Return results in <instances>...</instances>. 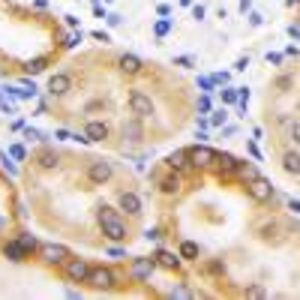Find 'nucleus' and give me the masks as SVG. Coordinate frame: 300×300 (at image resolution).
Masks as SVG:
<instances>
[{
	"mask_svg": "<svg viewBox=\"0 0 300 300\" xmlns=\"http://www.w3.org/2000/svg\"><path fill=\"white\" fill-rule=\"evenodd\" d=\"M96 219H99V228H102V234H105L108 240H123V237H126V225L120 222L117 210H111V207L102 204L99 213H96Z\"/></svg>",
	"mask_w": 300,
	"mask_h": 300,
	"instance_id": "obj_1",
	"label": "nucleus"
},
{
	"mask_svg": "<svg viewBox=\"0 0 300 300\" xmlns=\"http://www.w3.org/2000/svg\"><path fill=\"white\" fill-rule=\"evenodd\" d=\"M129 108H132V114L138 120L153 117V99H150L144 90H132V93H129Z\"/></svg>",
	"mask_w": 300,
	"mask_h": 300,
	"instance_id": "obj_2",
	"label": "nucleus"
},
{
	"mask_svg": "<svg viewBox=\"0 0 300 300\" xmlns=\"http://www.w3.org/2000/svg\"><path fill=\"white\" fill-rule=\"evenodd\" d=\"M39 255H42L45 264H63V261L69 258V249L60 246V243H45V246L39 249Z\"/></svg>",
	"mask_w": 300,
	"mask_h": 300,
	"instance_id": "obj_3",
	"label": "nucleus"
},
{
	"mask_svg": "<svg viewBox=\"0 0 300 300\" xmlns=\"http://www.w3.org/2000/svg\"><path fill=\"white\" fill-rule=\"evenodd\" d=\"M216 150H210V147H204V144H198V147H192L189 150V162L192 165H198V168H207V165H213L216 162Z\"/></svg>",
	"mask_w": 300,
	"mask_h": 300,
	"instance_id": "obj_4",
	"label": "nucleus"
},
{
	"mask_svg": "<svg viewBox=\"0 0 300 300\" xmlns=\"http://www.w3.org/2000/svg\"><path fill=\"white\" fill-rule=\"evenodd\" d=\"M246 192H249L255 201H270L273 198V186H270V180H264V177H252V183L246 186Z\"/></svg>",
	"mask_w": 300,
	"mask_h": 300,
	"instance_id": "obj_5",
	"label": "nucleus"
},
{
	"mask_svg": "<svg viewBox=\"0 0 300 300\" xmlns=\"http://www.w3.org/2000/svg\"><path fill=\"white\" fill-rule=\"evenodd\" d=\"M111 174H114V168H111V162H105V159H96V162H90V168H87L90 183H105V180H111Z\"/></svg>",
	"mask_w": 300,
	"mask_h": 300,
	"instance_id": "obj_6",
	"label": "nucleus"
},
{
	"mask_svg": "<svg viewBox=\"0 0 300 300\" xmlns=\"http://www.w3.org/2000/svg\"><path fill=\"white\" fill-rule=\"evenodd\" d=\"M87 282H90L93 288H102V291H108V288H114V273H111V270H105V267H96V270H90Z\"/></svg>",
	"mask_w": 300,
	"mask_h": 300,
	"instance_id": "obj_7",
	"label": "nucleus"
},
{
	"mask_svg": "<svg viewBox=\"0 0 300 300\" xmlns=\"http://www.w3.org/2000/svg\"><path fill=\"white\" fill-rule=\"evenodd\" d=\"M66 276L72 282H87V276H90V267L87 261H81V258H72L66 264Z\"/></svg>",
	"mask_w": 300,
	"mask_h": 300,
	"instance_id": "obj_8",
	"label": "nucleus"
},
{
	"mask_svg": "<svg viewBox=\"0 0 300 300\" xmlns=\"http://www.w3.org/2000/svg\"><path fill=\"white\" fill-rule=\"evenodd\" d=\"M48 90H51L54 96H66L69 90H72V78H69V75H63V72L51 75V78H48Z\"/></svg>",
	"mask_w": 300,
	"mask_h": 300,
	"instance_id": "obj_9",
	"label": "nucleus"
},
{
	"mask_svg": "<svg viewBox=\"0 0 300 300\" xmlns=\"http://www.w3.org/2000/svg\"><path fill=\"white\" fill-rule=\"evenodd\" d=\"M84 135H87L90 141H105V138H108V126H105L102 120H90V123L84 126Z\"/></svg>",
	"mask_w": 300,
	"mask_h": 300,
	"instance_id": "obj_10",
	"label": "nucleus"
},
{
	"mask_svg": "<svg viewBox=\"0 0 300 300\" xmlns=\"http://www.w3.org/2000/svg\"><path fill=\"white\" fill-rule=\"evenodd\" d=\"M120 207L129 213V216H138L141 213V198L135 192H120Z\"/></svg>",
	"mask_w": 300,
	"mask_h": 300,
	"instance_id": "obj_11",
	"label": "nucleus"
},
{
	"mask_svg": "<svg viewBox=\"0 0 300 300\" xmlns=\"http://www.w3.org/2000/svg\"><path fill=\"white\" fill-rule=\"evenodd\" d=\"M180 186H183V183H180V177H177V174H165V177L159 180V189H162L165 195H177V192H180Z\"/></svg>",
	"mask_w": 300,
	"mask_h": 300,
	"instance_id": "obj_12",
	"label": "nucleus"
},
{
	"mask_svg": "<svg viewBox=\"0 0 300 300\" xmlns=\"http://www.w3.org/2000/svg\"><path fill=\"white\" fill-rule=\"evenodd\" d=\"M117 66H120V72H126V75H135V72H141V60L135 54H123L117 60Z\"/></svg>",
	"mask_w": 300,
	"mask_h": 300,
	"instance_id": "obj_13",
	"label": "nucleus"
},
{
	"mask_svg": "<svg viewBox=\"0 0 300 300\" xmlns=\"http://www.w3.org/2000/svg\"><path fill=\"white\" fill-rule=\"evenodd\" d=\"M150 270H153V258H135L132 261V276H138V279H147Z\"/></svg>",
	"mask_w": 300,
	"mask_h": 300,
	"instance_id": "obj_14",
	"label": "nucleus"
},
{
	"mask_svg": "<svg viewBox=\"0 0 300 300\" xmlns=\"http://www.w3.org/2000/svg\"><path fill=\"white\" fill-rule=\"evenodd\" d=\"M156 261L168 270H174V267H180V255H174V252H168V249H159L156 252Z\"/></svg>",
	"mask_w": 300,
	"mask_h": 300,
	"instance_id": "obj_15",
	"label": "nucleus"
},
{
	"mask_svg": "<svg viewBox=\"0 0 300 300\" xmlns=\"http://www.w3.org/2000/svg\"><path fill=\"white\" fill-rule=\"evenodd\" d=\"M282 168H285L288 174H300V153L288 150V153L282 156Z\"/></svg>",
	"mask_w": 300,
	"mask_h": 300,
	"instance_id": "obj_16",
	"label": "nucleus"
},
{
	"mask_svg": "<svg viewBox=\"0 0 300 300\" xmlns=\"http://www.w3.org/2000/svg\"><path fill=\"white\" fill-rule=\"evenodd\" d=\"M3 252H6L9 261H24V246H21V243H6Z\"/></svg>",
	"mask_w": 300,
	"mask_h": 300,
	"instance_id": "obj_17",
	"label": "nucleus"
},
{
	"mask_svg": "<svg viewBox=\"0 0 300 300\" xmlns=\"http://www.w3.org/2000/svg\"><path fill=\"white\" fill-rule=\"evenodd\" d=\"M180 258H183V261H195V258H198V246H195L192 240H183V243H180Z\"/></svg>",
	"mask_w": 300,
	"mask_h": 300,
	"instance_id": "obj_18",
	"label": "nucleus"
},
{
	"mask_svg": "<svg viewBox=\"0 0 300 300\" xmlns=\"http://www.w3.org/2000/svg\"><path fill=\"white\" fill-rule=\"evenodd\" d=\"M186 159H189V153H186V150H174V153L168 156V165H171V168H177V171H180V168L186 165Z\"/></svg>",
	"mask_w": 300,
	"mask_h": 300,
	"instance_id": "obj_19",
	"label": "nucleus"
},
{
	"mask_svg": "<svg viewBox=\"0 0 300 300\" xmlns=\"http://www.w3.org/2000/svg\"><path fill=\"white\" fill-rule=\"evenodd\" d=\"M123 138H129V141H141V123H138V120L126 123V126H123Z\"/></svg>",
	"mask_w": 300,
	"mask_h": 300,
	"instance_id": "obj_20",
	"label": "nucleus"
},
{
	"mask_svg": "<svg viewBox=\"0 0 300 300\" xmlns=\"http://www.w3.org/2000/svg\"><path fill=\"white\" fill-rule=\"evenodd\" d=\"M216 162L222 165V171H237V159H234L231 153H222V156H216Z\"/></svg>",
	"mask_w": 300,
	"mask_h": 300,
	"instance_id": "obj_21",
	"label": "nucleus"
},
{
	"mask_svg": "<svg viewBox=\"0 0 300 300\" xmlns=\"http://www.w3.org/2000/svg\"><path fill=\"white\" fill-rule=\"evenodd\" d=\"M39 165L42 168H57V156H54L51 150H45V153H39Z\"/></svg>",
	"mask_w": 300,
	"mask_h": 300,
	"instance_id": "obj_22",
	"label": "nucleus"
},
{
	"mask_svg": "<svg viewBox=\"0 0 300 300\" xmlns=\"http://www.w3.org/2000/svg\"><path fill=\"white\" fill-rule=\"evenodd\" d=\"M18 243H21L24 249H36V240L30 237V234H21V240H18Z\"/></svg>",
	"mask_w": 300,
	"mask_h": 300,
	"instance_id": "obj_23",
	"label": "nucleus"
},
{
	"mask_svg": "<svg viewBox=\"0 0 300 300\" xmlns=\"http://www.w3.org/2000/svg\"><path fill=\"white\" fill-rule=\"evenodd\" d=\"M246 297H264V288L261 285H252V288H246Z\"/></svg>",
	"mask_w": 300,
	"mask_h": 300,
	"instance_id": "obj_24",
	"label": "nucleus"
},
{
	"mask_svg": "<svg viewBox=\"0 0 300 300\" xmlns=\"http://www.w3.org/2000/svg\"><path fill=\"white\" fill-rule=\"evenodd\" d=\"M27 69H30V72H42V69H45V57H39V60H34V63H27Z\"/></svg>",
	"mask_w": 300,
	"mask_h": 300,
	"instance_id": "obj_25",
	"label": "nucleus"
},
{
	"mask_svg": "<svg viewBox=\"0 0 300 300\" xmlns=\"http://www.w3.org/2000/svg\"><path fill=\"white\" fill-rule=\"evenodd\" d=\"M189 294H192V291H189V288H183V285H180V288H174V291H171V297H189Z\"/></svg>",
	"mask_w": 300,
	"mask_h": 300,
	"instance_id": "obj_26",
	"label": "nucleus"
},
{
	"mask_svg": "<svg viewBox=\"0 0 300 300\" xmlns=\"http://www.w3.org/2000/svg\"><path fill=\"white\" fill-rule=\"evenodd\" d=\"M291 138L300 144V120H294V123H291Z\"/></svg>",
	"mask_w": 300,
	"mask_h": 300,
	"instance_id": "obj_27",
	"label": "nucleus"
},
{
	"mask_svg": "<svg viewBox=\"0 0 300 300\" xmlns=\"http://www.w3.org/2000/svg\"><path fill=\"white\" fill-rule=\"evenodd\" d=\"M276 87H279V90H285V87H291V78H279V81H276Z\"/></svg>",
	"mask_w": 300,
	"mask_h": 300,
	"instance_id": "obj_28",
	"label": "nucleus"
},
{
	"mask_svg": "<svg viewBox=\"0 0 300 300\" xmlns=\"http://www.w3.org/2000/svg\"><path fill=\"white\" fill-rule=\"evenodd\" d=\"M288 207H291L294 213H300V201H294V198H291V201H288Z\"/></svg>",
	"mask_w": 300,
	"mask_h": 300,
	"instance_id": "obj_29",
	"label": "nucleus"
},
{
	"mask_svg": "<svg viewBox=\"0 0 300 300\" xmlns=\"http://www.w3.org/2000/svg\"><path fill=\"white\" fill-rule=\"evenodd\" d=\"M288 34H291V36H297V39H300V27H294V24H291V27H288Z\"/></svg>",
	"mask_w": 300,
	"mask_h": 300,
	"instance_id": "obj_30",
	"label": "nucleus"
}]
</instances>
